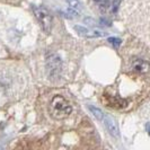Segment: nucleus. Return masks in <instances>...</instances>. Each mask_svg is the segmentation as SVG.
I'll return each mask as SVG.
<instances>
[{"label": "nucleus", "mask_w": 150, "mask_h": 150, "mask_svg": "<svg viewBox=\"0 0 150 150\" xmlns=\"http://www.w3.org/2000/svg\"><path fill=\"white\" fill-rule=\"evenodd\" d=\"M50 113L55 119H63L72 112L70 103L62 96H54L50 103Z\"/></svg>", "instance_id": "obj_1"}, {"label": "nucleus", "mask_w": 150, "mask_h": 150, "mask_svg": "<svg viewBox=\"0 0 150 150\" xmlns=\"http://www.w3.org/2000/svg\"><path fill=\"white\" fill-rule=\"evenodd\" d=\"M34 14L36 16L38 21L40 22L41 26L44 32L46 33H50L51 30H52V24H53V19L52 16L50 14V11L44 7H40V6H36L34 7Z\"/></svg>", "instance_id": "obj_2"}, {"label": "nucleus", "mask_w": 150, "mask_h": 150, "mask_svg": "<svg viewBox=\"0 0 150 150\" xmlns=\"http://www.w3.org/2000/svg\"><path fill=\"white\" fill-rule=\"evenodd\" d=\"M46 69L51 78L59 77L62 71V61L57 53H52L46 58Z\"/></svg>", "instance_id": "obj_3"}, {"label": "nucleus", "mask_w": 150, "mask_h": 150, "mask_svg": "<svg viewBox=\"0 0 150 150\" xmlns=\"http://www.w3.org/2000/svg\"><path fill=\"white\" fill-rule=\"evenodd\" d=\"M103 122L105 124L107 131L113 135V137H119V128H117V124H116V121L113 119L111 115H104V119Z\"/></svg>", "instance_id": "obj_4"}, {"label": "nucleus", "mask_w": 150, "mask_h": 150, "mask_svg": "<svg viewBox=\"0 0 150 150\" xmlns=\"http://www.w3.org/2000/svg\"><path fill=\"white\" fill-rule=\"evenodd\" d=\"M132 69L138 74H146L150 69V64L142 59H135L132 61Z\"/></svg>", "instance_id": "obj_5"}, {"label": "nucleus", "mask_w": 150, "mask_h": 150, "mask_svg": "<svg viewBox=\"0 0 150 150\" xmlns=\"http://www.w3.org/2000/svg\"><path fill=\"white\" fill-rule=\"evenodd\" d=\"M75 30L81 34V35H86V36H89V38H98V36H105V33L104 32H97V30H87L86 27L83 26H75Z\"/></svg>", "instance_id": "obj_6"}, {"label": "nucleus", "mask_w": 150, "mask_h": 150, "mask_svg": "<svg viewBox=\"0 0 150 150\" xmlns=\"http://www.w3.org/2000/svg\"><path fill=\"white\" fill-rule=\"evenodd\" d=\"M88 108H89L90 112L94 114V116H95L97 120L103 121V119H104V115H105V114L102 112V110H100V108L95 107V106H93V105H89V106H88Z\"/></svg>", "instance_id": "obj_7"}, {"label": "nucleus", "mask_w": 150, "mask_h": 150, "mask_svg": "<svg viewBox=\"0 0 150 150\" xmlns=\"http://www.w3.org/2000/svg\"><path fill=\"white\" fill-rule=\"evenodd\" d=\"M68 5L70 6V8L75 9L77 11H80L81 10V4L78 1V0H67Z\"/></svg>", "instance_id": "obj_8"}, {"label": "nucleus", "mask_w": 150, "mask_h": 150, "mask_svg": "<svg viewBox=\"0 0 150 150\" xmlns=\"http://www.w3.org/2000/svg\"><path fill=\"white\" fill-rule=\"evenodd\" d=\"M96 4H97L98 6L100 7L102 10H106L108 6H110V4H108V0H94Z\"/></svg>", "instance_id": "obj_9"}, {"label": "nucleus", "mask_w": 150, "mask_h": 150, "mask_svg": "<svg viewBox=\"0 0 150 150\" xmlns=\"http://www.w3.org/2000/svg\"><path fill=\"white\" fill-rule=\"evenodd\" d=\"M111 44L114 45V47H119V45L121 44V40L120 38H110L107 40Z\"/></svg>", "instance_id": "obj_10"}, {"label": "nucleus", "mask_w": 150, "mask_h": 150, "mask_svg": "<svg viewBox=\"0 0 150 150\" xmlns=\"http://www.w3.org/2000/svg\"><path fill=\"white\" fill-rule=\"evenodd\" d=\"M146 131H147L148 134L150 135V123H147V124H146Z\"/></svg>", "instance_id": "obj_11"}]
</instances>
